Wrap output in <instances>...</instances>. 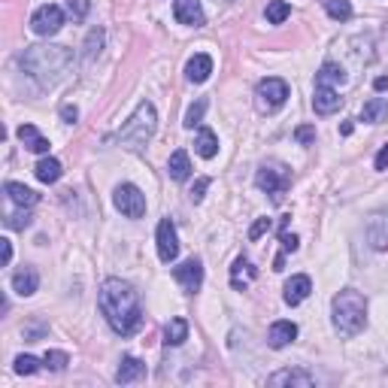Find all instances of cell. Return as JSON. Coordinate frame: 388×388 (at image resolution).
I'll return each mask as SVG.
<instances>
[{"instance_id": "6da1fadb", "label": "cell", "mask_w": 388, "mask_h": 388, "mask_svg": "<svg viewBox=\"0 0 388 388\" xmlns=\"http://www.w3.org/2000/svg\"><path fill=\"white\" fill-rule=\"evenodd\" d=\"M97 303H100V312H104L106 321H109V328H113L118 337H131L143 328L140 294L134 291L131 282L106 279L104 285H100Z\"/></svg>"}, {"instance_id": "7a4b0ae2", "label": "cell", "mask_w": 388, "mask_h": 388, "mask_svg": "<svg viewBox=\"0 0 388 388\" xmlns=\"http://www.w3.org/2000/svg\"><path fill=\"white\" fill-rule=\"evenodd\" d=\"M73 52L67 46H27L22 55V70L43 88H52L70 67Z\"/></svg>"}, {"instance_id": "3957f363", "label": "cell", "mask_w": 388, "mask_h": 388, "mask_svg": "<svg viewBox=\"0 0 388 388\" xmlns=\"http://www.w3.org/2000/svg\"><path fill=\"white\" fill-rule=\"evenodd\" d=\"M331 312H334V331L340 337H355L367 325V300L355 289L337 291L331 300Z\"/></svg>"}, {"instance_id": "277c9868", "label": "cell", "mask_w": 388, "mask_h": 388, "mask_svg": "<svg viewBox=\"0 0 388 388\" xmlns=\"http://www.w3.org/2000/svg\"><path fill=\"white\" fill-rule=\"evenodd\" d=\"M155 127H158V113H155V106L149 104V100H143V104L134 109V116L118 127L116 137H118V143H122L125 149L143 152L146 146H149V140L155 137Z\"/></svg>"}, {"instance_id": "5b68a950", "label": "cell", "mask_w": 388, "mask_h": 388, "mask_svg": "<svg viewBox=\"0 0 388 388\" xmlns=\"http://www.w3.org/2000/svg\"><path fill=\"white\" fill-rule=\"evenodd\" d=\"M255 182H258V188H261V191L270 194V200H273V203H279V200H282V194H285V188L291 186V173L285 170L282 164L267 161V164H261V167H258Z\"/></svg>"}, {"instance_id": "8992f818", "label": "cell", "mask_w": 388, "mask_h": 388, "mask_svg": "<svg viewBox=\"0 0 388 388\" xmlns=\"http://www.w3.org/2000/svg\"><path fill=\"white\" fill-rule=\"evenodd\" d=\"M255 97H258V109H261V113H276V109H282L285 100H289V82L279 76H267L258 82Z\"/></svg>"}, {"instance_id": "52a82bcc", "label": "cell", "mask_w": 388, "mask_h": 388, "mask_svg": "<svg viewBox=\"0 0 388 388\" xmlns=\"http://www.w3.org/2000/svg\"><path fill=\"white\" fill-rule=\"evenodd\" d=\"M113 203H116V209L127 219H143L146 216V198H143L140 188L131 186V182H125V186H118L113 191Z\"/></svg>"}, {"instance_id": "ba28073f", "label": "cell", "mask_w": 388, "mask_h": 388, "mask_svg": "<svg viewBox=\"0 0 388 388\" xmlns=\"http://www.w3.org/2000/svg\"><path fill=\"white\" fill-rule=\"evenodd\" d=\"M61 25H64V13H61V6H55V4L40 6V9H36V13L31 15V31H34L36 36H52V34H58Z\"/></svg>"}, {"instance_id": "9c48e42d", "label": "cell", "mask_w": 388, "mask_h": 388, "mask_svg": "<svg viewBox=\"0 0 388 388\" xmlns=\"http://www.w3.org/2000/svg\"><path fill=\"white\" fill-rule=\"evenodd\" d=\"M179 255V237H176V225H173L170 219H164L158 225V258L164 264L176 261Z\"/></svg>"}, {"instance_id": "30bf717a", "label": "cell", "mask_w": 388, "mask_h": 388, "mask_svg": "<svg viewBox=\"0 0 388 388\" xmlns=\"http://www.w3.org/2000/svg\"><path fill=\"white\" fill-rule=\"evenodd\" d=\"M173 279H176L188 294L200 291V285H203V264L198 261V258H191V261H182L179 267H173Z\"/></svg>"}, {"instance_id": "8fae6325", "label": "cell", "mask_w": 388, "mask_h": 388, "mask_svg": "<svg viewBox=\"0 0 388 388\" xmlns=\"http://www.w3.org/2000/svg\"><path fill=\"white\" fill-rule=\"evenodd\" d=\"M173 15H176L179 25H188V27H203V22H207L200 0H176L173 4Z\"/></svg>"}, {"instance_id": "7c38bea8", "label": "cell", "mask_w": 388, "mask_h": 388, "mask_svg": "<svg viewBox=\"0 0 388 388\" xmlns=\"http://www.w3.org/2000/svg\"><path fill=\"white\" fill-rule=\"evenodd\" d=\"M340 104H343V97L337 95V88L316 85V95H312V109H316L319 116H331V113H337Z\"/></svg>"}, {"instance_id": "4fadbf2b", "label": "cell", "mask_w": 388, "mask_h": 388, "mask_svg": "<svg viewBox=\"0 0 388 388\" xmlns=\"http://www.w3.org/2000/svg\"><path fill=\"white\" fill-rule=\"evenodd\" d=\"M310 291H312V282H310V276H291L289 282H285V303H289V307H298V303H303L310 298Z\"/></svg>"}, {"instance_id": "5bb4252c", "label": "cell", "mask_w": 388, "mask_h": 388, "mask_svg": "<svg viewBox=\"0 0 388 388\" xmlns=\"http://www.w3.org/2000/svg\"><path fill=\"white\" fill-rule=\"evenodd\" d=\"M294 337H298V325H294V321H273L270 334H267V343L273 349H285L289 343H294Z\"/></svg>"}, {"instance_id": "9a60e30c", "label": "cell", "mask_w": 388, "mask_h": 388, "mask_svg": "<svg viewBox=\"0 0 388 388\" xmlns=\"http://www.w3.org/2000/svg\"><path fill=\"white\" fill-rule=\"evenodd\" d=\"M267 385H298V388H312L316 385V376L307 373V370H279L273 373Z\"/></svg>"}, {"instance_id": "2e32d148", "label": "cell", "mask_w": 388, "mask_h": 388, "mask_svg": "<svg viewBox=\"0 0 388 388\" xmlns=\"http://www.w3.org/2000/svg\"><path fill=\"white\" fill-rule=\"evenodd\" d=\"M40 289V273L34 267H22L15 276H13V291L22 294V298H31V294Z\"/></svg>"}, {"instance_id": "e0dca14e", "label": "cell", "mask_w": 388, "mask_h": 388, "mask_svg": "<svg viewBox=\"0 0 388 388\" xmlns=\"http://www.w3.org/2000/svg\"><path fill=\"white\" fill-rule=\"evenodd\" d=\"M143 373H146V364L140 361V358L127 355V358H122V364H118V370H116V382H118V385L137 382Z\"/></svg>"}, {"instance_id": "ac0fdd59", "label": "cell", "mask_w": 388, "mask_h": 388, "mask_svg": "<svg viewBox=\"0 0 388 388\" xmlns=\"http://www.w3.org/2000/svg\"><path fill=\"white\" fill-rule=\"evenodd\" d=\"M18 140L25 143L27 152L49 155V140H46V137H40V131H36L34 125H22V127H18Z\"/></svg>"}, {"instance_id": "d6986e66", "label": "cell", "mask_w": 388, "mask_h": 388, "mask_svg": "<svg viewBox=\"0 0 388 388\" xmlns=\"http://www.w3.org/2000/svg\"><path fill=\"white\" fill-rule=\"evenodd\" d=\"M4 191H6V198L15 203V207H25V209H31L36 200H40V194L36 191H31L27 186H22V182H6L4 186Z\"/></svg>"}, {"instance_id": "ffe728a7", "label": "cell", "mask_w": 388, "mask_h": 388, "mask_svg": "<svg viewBox=\"0 0 388 388\" xmlns=\"http://www.w3.org/2000/svg\"><path fill=\"white\" fill-rule=\"evenodd\" d=\"M209 73H212V58L209 55H194V58L186 64V76L188 82H207L209 79Z\"/></svg>"}, {"instance_id": "44dd1931", "label": "cell", "mask_w": 388, "mask_h": 388, "mask_svg": "<svg viewBox=\"0 0 388 388\" xmlns=\"http://www.w3.org/2000/svg\"><path fill=\"white\" fill-rule=\"evenodd\" d=\"M343 82H346V70L340 67V64H334V61L321 64V70L316 73V85H325V88H337V85H343Z\"/></svg>"}, {"instance_id": "7402d4cb", "label": "cell", "mask_w": 388, "mask_h": 388, "mask_svg": "<svg viewBox=\"0 0 388 388\" xmlns=\"http://www.w3.org/2000/svg\"><path fill=\"white\" fill-rule=\"evenodd\" d=\"M194 152L200 155V158H216L219 152V137L209 131V127H200L198 137H194Z\"/></svg>"}, {"instance_id": "603a6c76", "label": "cell", "mask_w": 388, "mask_h": 388, "mask_svg": "<svg viewBox=\"0 0 388 388\" xmlns=\"http://www.w3.org/2000/svg\"><path fill=\"white\" fill-rule=\"evenodd\" d=\"M167 173L176 182H186L188 176H191V161H188V152H182V149H176L170 155V161H167Z\"/></svg>"}, {"instance_id": "cb8c5ba5", "label": "cell", "mask_w": 388, "mask_h": 388, "mask_svg": "<svg viewBox=\"0 0 388 388\" xmlns=\"http://www.w3.org/2000/svg\"><path fill=\"white\" fill-rule=\"evenodd\" d=\"M34 173H36V179H40V182L52 186V182H58V179H61L64 167H61V161H58V158H49V155H46V158L34 167Z\"/></svg>"}, {"instance_id": "d4e9b609", "label": "cell", "mask_w": 388, "mask_h": 388, "mask_svg": "<svg viewBox=\"0 0 388 388\" xmlns=\"http://www.w3.org/2000/svg\"><path fill=\"white\" fill-rule=\"evenodd\" d=\"M252 279H255V267L249 264L246 258H237L234 267H230V285H234V289H246Z\"/></svg>"}, {"instance_id": "484cf974", "label": "cell", "mask_w": 388, "mask_h": 388, "mask_svg": "<svg viewBox=\"0 0 388 388\" xmlns=\"http://www.w3.org/2000/svg\"><path fill=\"white\" fill-rule=\"evenodd\" d=\"M188 340V321L186 319H170L164 328V343L167 346H182Z\"/></svg>"}, {"instance_id": "4316f807", "label": "cell", "mask_w": 388, "mask_h": 388, "mask_svg": "<svg viewBox=\"0 0 388 388\" xmlns=\"http://www.w3.org/2000/svg\"><path fill=\"white\" fill-rule=\"evenodd\" d=\"M361 118H364V122H370V125L385 122V118H388V100H385V97L367 100L364 109H361Z\"/></svg>"}, {"instance_id": "83f0119b", "label": "cell", "mask_w": 388, "mask_h": 388, "mask_svg": "<svg viewBox=\"0 0 388 388\" xmlns=\"http://www.w3.org/2000/svg\"><path fill=\"white\" fill-rule=\"evenodd\" d=\"M104 40H106V34H104V27H95V31L88 34V40H85V52H82V58H85L88 64L97 58L100 49H104Z\"/></svg>"}, {"instance_id": "f1b7e54d", "label": "cell", "mask_w": 388, "mask_h": 388, "mask_svg": "<svg viewBox=\"0 0 388 388\" xmlns=\"http://www.w3.org/2000/svg\"><path fill=\"white\" fill-rule=\"evenodd\" d=\"M264 15H267V25H282L285 18L291 15V6L285 4V0H270L264 9Z\"/></svg>"}, {"instance_id": "f546056e", "label": "cell", "mask_w": 388, "mask_h": 388, "mask_svg": "<svg viewBox=\"0 0 388 388\" xmlns=\"http://www.w3.org/2000/svg\"><path fill=\"white\" fill-rule=\"evenodd\" d=\"M325 9H328L331 18H337V22L352 18V4H349V0H325Z\"/></svg>"}, {"instance_id": "4dcf8cb0", "label": "cell", "mask_w": 388, "mask_h": 388, "mask_svg": "<svg viewBox=\"0 0 388 388\" xmlns=\"http://www.w3.org/2000/svg\"><path fill=\"white\" fill-rule=\"evenodd\" d=\"M43 364H46V367H49V370H55V373H61V370H67L70 358H67V352H46V358H43Z\"/></svg>"}, {"instance_id": "1f68e13d", "label": "cell", "mask_w": 388, "mask_h": 388, "mask_svg": "<svg viewBox=\"0 0 388 388\" xmlns=\"http://www.w3.org/2000/svg\"><path fill=\"white\" fill-rule=\"evenodd\" d=\"M40 370V361H36L34 355H18L15 358V373L18 376H31V373H36Z\"/></svg>"}, {"instance_id": "d6a6232c", "label": "cell", "mask_w": 388, "mask_h": 388, "mask_svg": "<svg viewBox=\"0 0 388 388\" xmlns=\"http://www.w3.org/2000/svg\"><path fill=\"white\" fill-rule=\"evenodd\" d=\"M203 113H207V100H194V104L188 106V113H186V127H194V125H200V118Z\"/></svg>"}, {"instance_id": "836d02e7", "label": "cell", "mask_w": 388, "mask_h": 388, "mask_svg": "<svg viewBox=\"0 0 388 388\" xmlns=\"http://www.w3.org/2000/svg\"><path fill=\"white\" fill-rule=\"evenodd\" d=\"M27 225H31V212H27V209L13 212V216L6 219V228H9V230H25Z\"/></svg>"}, {"instance_id": "e575fe53", "label": "cell", "mask_w": 388, "mask_h": 388, "mask_svg": "<svg viewBox=\"0 0 388 388\" xmlns=\"http://www.w3.org/2000/svg\"><path fill=\"white\" fill-rule=\"evenodd\" d=\"M88 9H91L88 0H67V13H70L73 18H76V22H79V18H85V15H88Z\"/></svg>"}, {"instance_id": "d590c367", "label": "cell", "mask_w": 388, "mask_h": 388, "mask_svg": "<svg viewBox=\"0 0 388 388\" xmlns=\"http://www.w3.org/2000/svg\"><path fill=\"white\" fill-rule=\"evenodd\" d=\"M294 140H298L300 146H310V143H316V127H312V125H303V127H298V131H294Z\"/></svg>"}, {"instance_id": "8d00e7d4", "label": "cell", "mask_w": 388, "mask_h": 388, "mask_svg": "<svg viewBox=\"0 0 388 388\" xmlns=\"http://www.w3.org/2000/svg\"><path fill=\"white\" fill-rule=\"evenodd\" d=\"M270 225H273V221H270V219H258V221H255V225H252V228H249V240H258V237H264V234H267V230H270Z\"/></svg>"}, {"instance_id": "74e56055", "label": "cell", "mask_w": 388, "mask_h": 388, "mask_svg": "<svg viewBox=\"0 0 388 388\" xmlns=\"http://www.w3.org/2000/svg\"><path fill=\"white\" fill-rule=\"evenodd\" d=\"M282 252H298V246H300V240L294 237V234H289V230H282Z\"/></svg>"}, {"instance_id": "f35d334b", "label": "cell", "mask_w": 388, "mask_h": 388, "mask_svg": "<svg viewBox=\"0 0 388 388\" xmlns=\"http://www.w3.org/2000/svg\"><path fill=\"white\" fill-rule=\"evenodd\" d=\"M207 188H209V179H207V176L198 179V186L191 188V200H194V203H200V200H203V194H207Z\"/></svg>"}, {"instance_id": "ab89813d", "label": "cell", "mask_w": 388, "mask_h": 388, "mask_svg": "<svg viewBox=\"0 0 388 388\" xmlns=\"http://www.w3.org/2000/svg\"><path fill=\"white\" fill-rule=\"evenodd\" d=\"M61 118H64L67 125H73V122L79 118V109H76V106H64V109H61Z\"/></svg>"}, {"instance_id": "60d3db41", "label": "cell", "mask_w": 388, "mask_h": 388, "mask_svg": "<svg viewBox=\"0 0 388 388\" xmlns=\"http://www.w3.org/2000/svg\"><path fill=\"white\" fill-rule=\"evenodd\" d=\"M376 170H388V146H382L380 149V155H376Z\"/></svg>"}, {"instance_id": "b9f144b4", "label": "cell", "mask_w": 388, "mask_h": 388, "mask_svg": "<svg viewBox=\"0 0 388 388\" xmlns=\"http://www.w3.org/2000/svg\"><path fill=\"white\" fill-rule=\"evenodd\" d=\"M0 252H4V264H9V261H13V243H9L6 237L0 240Z\"/></svg>"}, {"instance_id": "7bdbcfd3", "label": "cell", "mask_w": 388, "mask_h": 388, "mask_svg": "<svg viewBox=\"0 0 388 388\" xmlns=\"http://www.w3.org/2000/svg\"><path fill=\"white\" fill-rule=\"evenodd\" d=\"M373 88H376V91H385V88H388V79H385V76H380V79L373 82Z\"/></svg>"}, {"instance_id": "ee69618b", "label": "cell", "mask_w": 388, "mask_h": 388, "mask_svg": "<svg viewBox=\"0 0 388 388\" xmlns=\"http://www.w3.org/2000/svg\"><path fill=\"white\" fill-rule=\"evenodd\" d=\"M282 267H285V255H279V258L273 261V270H282Z\"/></svg>"}]
</instances>
